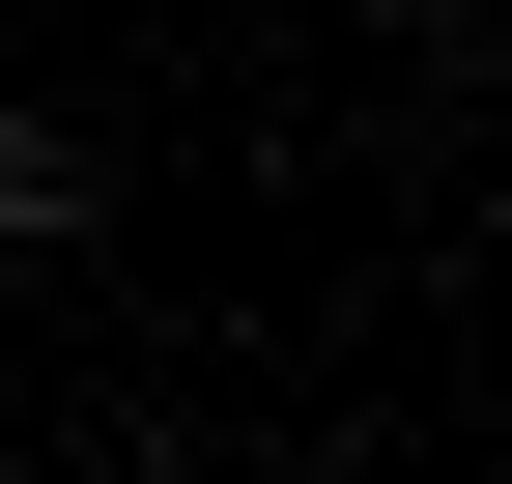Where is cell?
Segmentation results:
<instances>
[{
    "instance_id": "1",
    "label": "cell",
    "mask_w": 512,
    "mask_h": 484,
    "mask_svg": "<svg viewBox=\"0 0 512 484\" xmlns=\"http://www.w3.org/2000/svg\"><path fill=\"white\" fill-rule=\"evenodd\" d=\"M0 228H29V257L86 228V143H57V114H0Z\"/></svg>"
}]
</instances>
